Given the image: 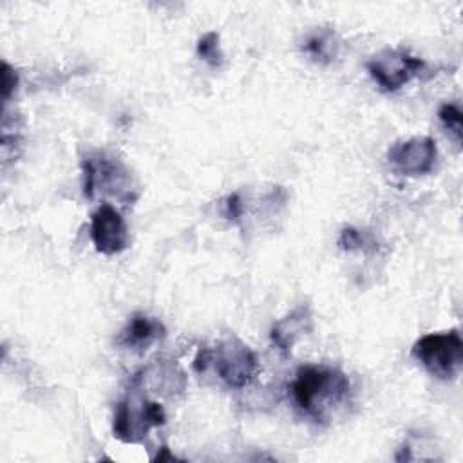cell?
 <instances>
[{"mask_svg":"<svg viewBox=\"0 0 463 463\" xmlns=\"http://www.w3.org/2000/svg\"><path fill=\"white\" fill-rule=\"evenodd\" d=\"M349 389V378L342 371L322 365L300 367L289 385L295 405L315 421H324L333 407L344 403Z\"/></svg>","mask_w":463,"mask_h":463,"instance_id":"obj_1","label":"cell"},{"mask_svg":"<svg viewBox=\"0 0 463 463\" xmlns=\"http://www.w3.org/2000/svg\"><path fill=\"white\" fill-rule=\"evenodd\" d=\"M165 421L163 405L148 400L143 389L130 385V391L116 407L112 432L123 443H139L152 427H159Z\"/></svg>","mask_w":463,"mask_h":463,"instance_id":"obj_2","label":"cell"},{"mask_svg":"<svg viewBox=\"0 0 463 463\" xmlns=\"http://www.w3.org/2000/svg\"><path fill=\"white\" fill-rule=\"evenodd\" d=\"M81 168L85 197L94 199L96 192L110 194L123 203H130L137 197L130 170L119 159L96 152L81 161Z\"/></svg>","mask_w":463,"mask_h":463,"instance_id":"obj_3","label":"cell"},{"mask_svg":"<svg viewBox=\"0 0 463 463\" xmlns=\"http://www.w3.org/2000/svg\"><path fill=\"white\" fill-rule=\"evenodd\" d=\"M411 354L432 376L450 380L463 365V340L458 329L429 333L414 342Z\"/></svg>","mask_w":463,"mask_h":463,"instance_id":"obj_4","label":"cell"},{"mask_svg":"<svg viewBox=\"0 0 463 463\" xmlns=\"http://www.w3.org/2000/svg\"><path fill=\"white\" fill-rule=\"evenodd\" d=\"M208 354L217 376L232 389L246 387L257 374V356L239 338L221 340L215 347H208Z\"/></svg>","mask_w":463,"mask_h":463,"instance_id":"obj_5","label":"cell"},{"mask_svg":"<svg viewBox=\"0 0 463 463\" xmlns=\"http://www.w3.org/2000/svg\"><path fill=\"white\" fill-rule=\"evenodd\" d=\"M427 63L411 54L407 49H383L371 56L367 61V71L378 87L385 92H394L409 83L412 78L420 76Z\"/></svg>","mask_w":463,"mask_h":463,"instance_id":"obj_6","label":"cell"},{"mask_svg":"<svg viewBox=\"0 0 463 463\" xmlns=\"http://www.w3.org/2000/svg\"><path fill=\"white\" fill-rule=\"evenodd\" d=\"M387 159L391 166L402 175H425L436 165L438 146L436 141L429 136L411 137L391 145L387 150Z\"/></svg>","mask_w":463,"mask_h":463,"instance_id":"obj_7","label":"cell"},{"mask_svg":"<svg viewBox=\"0 0 463 463\" xmlns=\"http://www.w3.org/2000/svg\"><path fill=\"white\" fill-rule=\"evenodd\" d=\"M90 239L96 251L103 255H116L128 246L125 219L114 206L101 204L90 215Z\"/></svg>","mask_w":463,"mask_h":463,"instance_id":"obj_8","label":"cell"},{"mask_svg":"<svg viewBox=\"0 0 463 463\" xmlns=\"http://www.w3.org/2000/svg\"><path fill=\"white\" fill-rule=\"evenodd\" d=\"M183 371L170 360H154V364L143 367L132 376L130 385L139 389H150L161 396H172L184 389Z\"/></svg>","mask_w":463,"mask_h":463,"instance_id":"obj_9","label":"cell"},{"mask_svg":"<svg viewBox=\"0 0 463 463\" xmlns=\"http://www.w3.org/2000/svg\"><path fill=\"white\" fill-rule=\"evenodd\" d=\"M313 331V313L307 304H300L295 309H291L288 315L279 318L271 329L269 338L273 345L282 354H291L293 345L306 335Z\"/></svg>","mask_w":463,"mask_h":463,"instance_id":"obj_10","label":"cell"},{"mask_svg":"<svg viewBox=\"0 0 463 463\" xmlns=\"http://www.w3.org/2000/svg\"><path fill=\"white\" fill-rule=\"evenodd\" d=\"M165 336V327L157 318L146 317V315H134L128 324L121 329L116 342L127 349L143 351L156 340Z\"/></svg>","mask_w":463,"mask_h":463,"instance_id":"obj_11","label":"cell"},{"mask_svg":"<svg viewBox=\"0 0 463 463\" xmlns=\"http://www.w3.org/2000/svg\"><path fill=\"white\" fill-rule=\"evenodd\" d=\"M304 51L317 61L322 63H329L331 60H335L336 51H338V43H336V36L333 31H326L320 29L317 33H313L306 43H304Z\"/></svg>","mask_w":463,"mask_h":463,"instance_id":"obj_12","label":"cell"},{"mask_svg":"<svg viewBox=\"0 0 463 463\" xmlns=\"http://www.w3.org/2000/svg\"><path fill=\"white\" fill-rule=\"evenodd\" d=\"M340 250H345V251H353V250H364V251H369V250H376V241L371 233L364 232V230H358V228H353V226H345L342 232H340V237H338V242Z\"/></svg>","mask_w":463,"mask_h":463,"instance_id":"obj_13","label":"cell"},{"mask_svg":"<svg viewBox=\"0 0 463 463\" xmlns=\"http://www.w3.org/2000/svg\"><path fill=\"white\" fill-rule=\"evenodd\" d=\"M197 54L212 67H221L224 61V54L221 51L219 34L215 31H208L197 42Z\"/></svg>","mask_w":463,"mask_h":463,"instance_id":"obj_14","label":"cell"},{"mask_svg":"<svg viewBox=\"0 0 463 463\" xmlns=\"http://www.w3.org/2000/svg\"><path fill=\"white\" fill-rule=\"evenodd\" d=\"M443 127L456 137L458 143H461L463 137V121H461V110L454 103H443L438 112Z\"/></svg>","mask_w":463,"mask_h":463,"instance_id":"obj_15","label":"cell"},{"mask_svg":"<svg viewBox=\"0 0 463 463\" xmlns=\"http://www.w3.org/2000/svg\"><path fill=\"white\" fill-rule=\"evenodd\" d=\"M242 213H244V203H242L241 195H239V194L228 195V197L224 199V215H226L230 221L237 222V221H241Z\"/></svg>","mask_w":463,"mask_h":463,"instance_id":"obj_16","label":"cell"},{"mask_svg":"<svg viewBox=\"0 0 463 463\" xmlns=\"http://www.w3.org/2000/svg\"><path fill=\"white\" fill-rule=\"evenodd\" d=\"M16 81H18V76L16 72L11 69L9 63H2V98L4 101L11 96V92L14 90L16 87Z\"/></svg>","mask_w":463,"mask_h":463,"instance_id":"obj_17","label":"cell"},{"mask_svg":"<svg viewBox=\"0 0 463 463\" xmlns=\"http://www.w3.org/2000/svg\"><path fill=\"white\" fill-rule=\"evenodd\" d=\"M154 459H156V461H163V459H170V461H172V459H175V456L170 454L166 447H161V450L157 452V456H156Z\"/></svg>","mask_w":463,"mask_h":463,"instance_id":"obj_18","label":"cell"}]
</instances>
